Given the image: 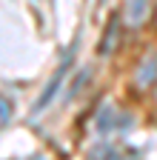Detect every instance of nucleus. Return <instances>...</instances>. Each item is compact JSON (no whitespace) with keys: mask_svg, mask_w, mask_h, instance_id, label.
Returning <instances> with one entry per match:
<instances>
[{"mask_svg":"<svg viewBox=\"0 0 157 160\" xmlns=\"http://www.w3.org/2000/svg\"><path fill=\"white\" fill-rule=\"evenodd\" d=\"M149 14V0H129L126 3V20L129 26H140Z\"/></svg>","mask_w":157,"mask_h":160,"instance_id":"nucleus-1","label":"nucleus"},{"mask_svg":"<svg viewBox=\"0 0 157 160\" xmlns=\"http://www.w3.org/2000/svg\"><path fill=\"white\" fill-rule=\"evenodd\" d=\"M66 66H69V63H63L60 69H57V74H54V80H52V83L46 86V92H43V97H40V100H37V109H43V106L49 103V100H52V97L57 94V89H60V83H63V74H66Z\"/></svg>","mask_w":157,"mask_h":160,"instance_id":"nucleus-2","label":"nucleus"},{"mask_svg":"<svg viewBox=\"0 0 157 160\" xmlns=\"http://www.w3.org/2000/svg\"><path fill=\"white\" fill-rule=\"evenodd\" d=\"M117 29H120V17H111V23H109V29H106V34H103V46H100V54H109L111 49H114V37H117Z\"/></svg>","mask_w":157,"mask_h":160,"instance_id":"nucleus-3","label":"nucleus"},{"mask_svg":"<svg viewBox=\"0 0 157 160\" xmlns=\"http://www.w3.org/2000/svg\"><path fill=\"white\" fill-rule=\"evenodd\" d=\"M151 74H154V66L149 63V66H146V72H140V80H143V83H149V80H151Z\"/></svg>","mask_w":157,"mask_h":160,"instance_id":"nucleus-4","label":"nucleus"}]
</instances>
